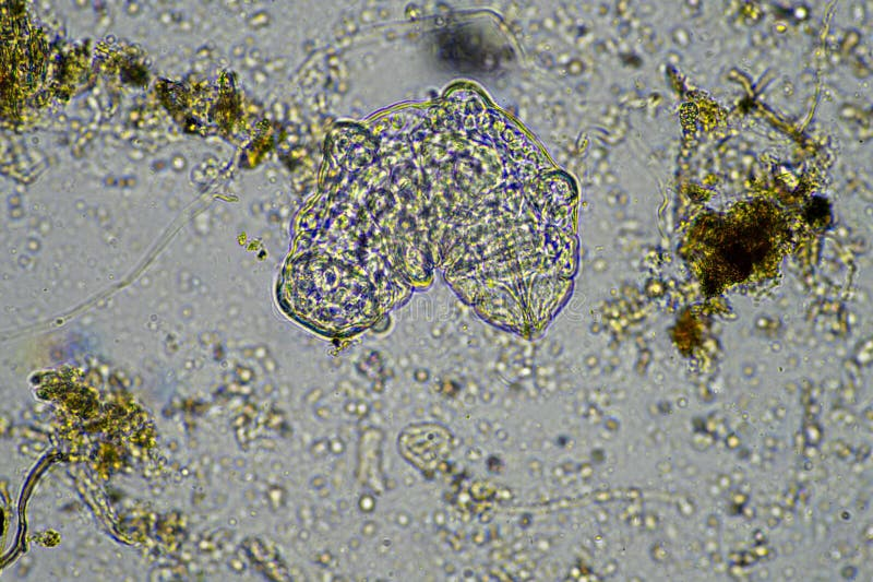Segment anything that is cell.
<instances>
[{"mask_svg":"<svg viewBox=\"0 0 873 582\" xmlns=\"http://www.w3.org/2000/svg\"><path fill=\"white\" fill-rule=\"evenodd\" d=\"M790 241L785 214L766 201L737 204L725 214L699 218L690 235L689 260L703 292L776 275Z\"/></svg>","mask_w":873,"mask_h":582,"instance_id":"cell-1","label":"cell"}]
</instances>
